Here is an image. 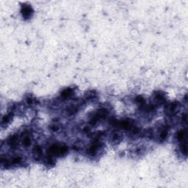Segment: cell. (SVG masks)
<instances>
[{
    "instance_id": "obj_1",
    "label": "cell",
    "mask_w": 188,
    "mask_h": 188,
    "mask_svg": "<svg viewBox=\"0 0 188 188\" xmlns=\"http://www.w3.org/2000/svg\"><path fill=\"white\" fill-rule=\"evenodd\" d=\"M178 109H179V105H178V103L177 102H173L167 107V112L169 113V115H173L176 113Z\"/></svg>"
},
{
    "instance_id": "obj_2",
    "label": "cell",
    "mask_w": 188,
    "mask_h": 188,
    "mask_svg": "<svg viewBox=\"0 0 188 188\" xmlns=\"http://www.w3.org/2000/svg\"><path fill=\"white\" fill-rule=\"evenodd\" d=\"M23 16L26 18L30 17L32 13V10L31 9L30 7H24V10H22Z\"/></svg>"
}]
</instances>
